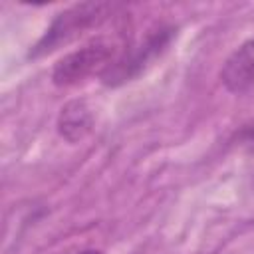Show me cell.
Listing matches in <instances>:
<instances>
[{
	"instance_id": "obj_5",
	"label": "cell",
	"mask_w": 254,
	"mask_h": 254,
	"mask_svg": "<svg viewBox=\"0 0 254 254\" xmlns=\"http://www.w3.org/2000/svg\"><path fill=\"white\" fill-rule=\"evenodd\" d=\"M79 254H103V252H99V250H83Z\"/></svg>"
},
{
	"instance_id": "obj_4",
	"label": "cell",
	"mask_w": 254,
	"mask_h": 254,
	"mask_svg": "<svg viewBox=\"0 0 254 254\" xmlns=\"http://www.w3.org/2000/svg\"><path fill=\"white\" fill-rule=\"evenodd\" d=\"M91 129H93V113L83 99L67 101L62 107L58 115V131L65 141L77 143L85 139L91 133Z\"/></svg>"
},
{
	"instance_id": "obj_3",
	"label": "cell",
	"mask_w": 254,
	"mask_h": 254,
	"mask_svg": "<svg viewBox=\"0 0 254 254\" xmlns=\"http://www.w3.org/2000/svg\"><path fill=\"white\" fill-rule=\"evenodd\" d=\"M222 85L230 93H246L254 89V40L236 48L220 69Z\"/></svg>"
},
{
	"instance_id": "obj_1",
	"label": "cell",
	"mask_w": 254,
	"mask_h": 254,
	"mask_svg": "<svg viewBox=\"0 0 254 254\" xmlns=\"http://www.w3.org/2000/svg\"><path fill=\"white\" fill-rule=\"evenodd\" d=\"M113 10L115 4L109 2H83L60 12L46 30V34L40 38V42L34 46L30 56L38 58L62 46H67L69 42L81 38L85 32L99 28L113 14Z\"/></svg>"
},
{
	"instance_id": "obj_2",
	"label": "cell",
	"mask_w": 254,
	"mask_h": 254,
	"mask_svg": "<svg viewBox=\"0 0 254 254\" xmlns=\"http://www.w3.org/2000/svg\"><path fill=\"white\" fill-rule=\"evenodd\" d=\"M119 60V48L111 40H93L69 54H65L52 71V81L58 87L77 85L93 75H105Z\"/></svg>"
}]
</instances>
